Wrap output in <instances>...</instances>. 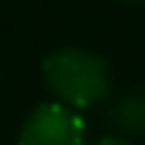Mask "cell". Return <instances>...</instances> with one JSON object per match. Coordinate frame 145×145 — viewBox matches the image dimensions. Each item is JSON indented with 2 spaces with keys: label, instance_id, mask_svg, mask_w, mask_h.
<instances>
[{
  "label": "cell",
  "instance_id": "5",
  "mask_svg": "<svg viewBox=\"0 0 145 145\" xmlns=\"http://www.w3.org/2000/svg\"><path fill=\"white\" fill-rule=\"evenodd\" d=\"M129 3H140V0H129Z\"/></svg>",
  "mask_w": 145,
  "mask_h": 145
},
{
  "label": "cell",
  "instance_id": "3",
  "mask_svg": "<svg viewBox=\"0 0 145 145\" xmlns=\"http://www.w3.org/2000/svg\"><path fill=\"white\" fill-rule=\"evenodd\" d=\"M108 124L124 129L126 135H137L145 132V91L124 97L108 110Z\"/></svg>",
  "mask_w": 145,
  "mask_h": 145
},
{
  "label": "cell",
  "instance_id": "2",
  "mask_svg": "<svg viewBox=\"0 0 145 145\" xmlns=\"http://www.w3.org/2000/svg\"><path fill=\"white\" fill-rule=\"evenodd\" d=\"M16 145H86V124L75 108L43 102L24 121Z\"/></svg>",
  "mask_w": 145,
  "mask_h": 145
},
{
  "label": "cell",
  "instance_id": "4",
  "mask_svg": "<svg viewBox=\"0 0 145 145\" xmlns=\"http://www.w3.org/2000/svg\"><path fill=\"white\" fill-rule=\"evenodd\" d=\"M94 145H132V142L124 140V137H118V135H108V137H102V140H97Z\"/></svg>",
  "mask_w": 145,
  "mask_h": 145
},
{
  "label": "cell",
  "instance_id": "1",
  "mask_svg": "<svg viewBox=\"0 0 145 145\" xmlns=\"http://www.w3.org/2000/svg\"><path fill=\"white\" fill-rule=\"evenodd\" d=\"M43 81L67 108H91L110 94V65L83 48H59L43 59Z\"/></svg>",
  "mask_w": 145,
  "mask_h": 145
}]
</instances>
